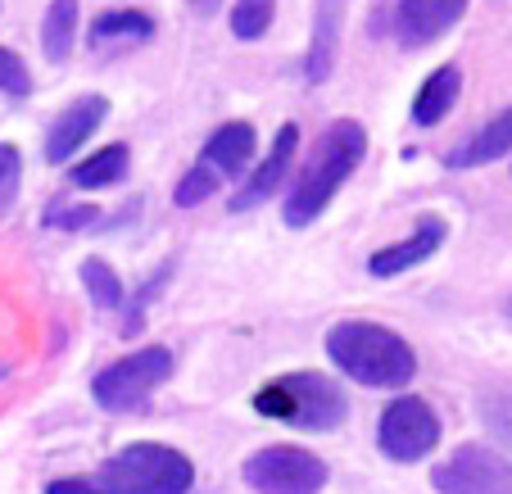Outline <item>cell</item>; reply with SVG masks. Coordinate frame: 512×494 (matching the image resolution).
I'll return each mask as SVG.
<instances>
[{
	"mask_svg": "<svg viewBox=\"0 0 512 494\" xmlns=\"http://www.w3.org/2000/svg\"><path fill=\"white\" fill-rule=\"evenodd\" d=\"M363 155H368V132H363V123L336 118V123L313 141L304 168L295 173V186L286 191V204H281L286 227H309L331 204V195L354 177V168L363 164Z\"/></svg>",
	"mask_w": 512,
	"mask_h": 494,
	"instance_id": "1",
	"label": "cell"
},
{
	"mask_svg": "<svg viewBox=\"0 0 512 494\" xmlns=\"http://www.w3.org/2000/svg\"><path fill=\"white\" fill-rule=\"evenodd\" d=\"M195 481V467L173 445H127L91 476H64L50 481L46 494H186Z\"/></svg>",
	"mask_w": 512,
	"mask_h": 494,
	"instance_id": "2",
	"label": "cell"
},
{
	"mask_svg": "<svg viewBox=\"0 0 512 494\" xmlns=\"http://www.w3.org/2000/svg\"><path fill=\"white\" fill-rule=\"evenodd\" d=\"M327 354L345 377L372 390H399L417 377V354L399 331L381 327V322H336L327 331Z\"/></svg>",
	"mask_w": 512,
	"mask_h": 494,
	"instance_id": "3",
	"label": "cell"
},
{
	"mask_svg": "<svg viewBox=\"0 0 512 494\" xmlns=\"http://www.w3.org/2000/svg\"><path fill=\"white\" fill-rule=\"evenodd\" d=\"M254 413L286 422L295 431H336L349 413L345 390L322 372H290L254 395Z\"/></svg>",
	"mask_w": 512,
	"mask_h": 494,
	"instance_id": "4",
	"label": "cell"
},
{
	"mask_svg": "<svg viewBox=\"0 0 512 494\" xmlns=\"http://www.w3.org/2000/svg\"><path fill=\"white\" fill-rule=\"evenodd\" d=\"M254 127L250 123H223L218 132L204 141L200 150V164L191 168V173L177 182L173 200L182 204V209H195V204H204L213 191H223V182H232L236 173H241L245 164L254 159Z\"/></svg>",
	"mask_w": 512,
	"mask_h": 494,
	"instance_id": "5",
	"label": "cell"
},
{
	"mask_svg": "<svg viewBox=\"0 0 512 494\" xmlns=\"http://www.w3.org/2000/svg\"><path fill=\"white\" fill-rule=\"evenodd\" d=\"M168 377H173V354H168L164 345H145V349H136V354H127V359L109 363L105 372H96L91 395H96V404L109 408V413H132V408L155 395Z\"/></svg>",
	"mask_w": 512,
	"mask_h": 494,
	"instance_id": "6",
	"label": "cell"
},
{
	"mask_svg": "<svg viewBox=\"0 0 512 494\" xmlns=\"http://www.w3.org/2000/svg\"><path fill=\"white\" fill-rule=\"evenodd\" d=\"M241 472L259 494H318L327 485V463L295 445L259 449L245 458Z\"/></svg>",
	"mask_w": 512,
	"mask_h": 494,
	"instance_id": "7",
	"label": "cell"
},
{
	"mask_svg": "<svg viewBox=\"0 0 512 494\" xmlns=\"http://www.w3.org/2000/svg\"><path fill=\"white\" fill-rule=\"evenodd\" d=\"M377 445L395 463H422L440 445V417H435V408L426 399L404 395L395 404H386V413H381Z\"/></svg>",
	"mask_w": 512,
	"mask_h": 494,
	"instance_id": "8",
	"label": "cell"
},
{
	"mask_svg": "<svg viewBox=\"0 0 512 494\" xmlns=\"http://www.w3.org/2000/svg\"><path fill=\"white\" fill-rule=\"evenodd\" d=\"M440 494H512V463L485 445H463L435 467Z\"/></svg>",
	"mask_w": 512,
	"mask_h": 494,
	"instance_id": "9",
	"label": "cell"
},
{
	"mask_svg": "<svg viewBox=\"0 0 512 494\" xmlns=\"http://www.w3.org/2000/svg\"><path fill=\"white\" fill-rule=\"evenodd\" d=\"M467 14V0H399L395 37L408 50H426Z\"/></svg>",
	"mask_w": 512,
	"mask_h": 494,
	"instance_id": "10",
	"label": "cell"
},
{
	"mask_svg": "<svg viewBox=\"0 0 512 494\" xmlns=\"http://www.w3.org/2000/svg\"><path fill=\"white\" fill-rule=\"evenodd\" d=\"M105 114H109L105 96H78L73 100L46 132V159L50 164H68V159L78 155L91 136H96V127L105 123Z\"/></svg>",
	"mask_w": 512,
	"mask_h": 494,
	"instance_id": "11",
	"label": "cell"
},
{
	"mask_svg": "<svg viewBox=\"0 0 512 494\" xmlns=\"http://www.w3.org/2000/svg\"><path fill=\"white\" fill-rule=\"evenodd\" d=\"M295 150H300V127H295V123L277 127V136H272V150L263 155V164L254 168L250 182H245L241 191L232 195V209H236V214H245V209H254V204H263L268 195L281 191L290 164H295Z\"/></svg>",
	"mask_w": 512,
	"mask_h": 494,
	"instance_id": "12",
	"label": "cell"
},
{
	"mask_svg": "<svg viewBox=\"0 0 512 494\" xmlns=\"http://www.w3.org/2000/svg\"><path fill=\"white\" fill-rule=\"evenodd\" d=\"M445 236H449V223H445V218H435V214L417 218V227L404 236V241L381 245V250L372 254V259H368V272H372V277H399V272H408V268H417V263L431 259V254L445 245Z\"/></svg>",
	"mask_w": 512,
	"mask_h": 494,
	"instance_id": "13",
	"label": "cell"
},
{
	"mask_svg": "<svg viewBox=\"0 0 512 494\" xmlns=\"http://www.w3.org/2000/svg\"><path fill=\"white\" fill-rule=\"evenodd\" d=\"M512 155V105L503 109V114H494L485 127H476L467 141H458L454 150L445 155L449 168H481V164H494V159Z\"/></svg>",
	"mask_w": 512,
	"mask_h": 494,
	"instance_id": "14",
	"label": "cell"
},
{
	"mask_svg": "<svg viewBox=\"0 0 512 494\" xmlns=\"http://www.w3.org/2000/svg\"><path fill=\"white\" fill-rule=\"evenodd\" d=\"M340 23H345V0H318L313 14V41H309V59H304V78L322 82L336 64V41H340Z\"/></svg>",
	"mask_w": 512,
	"mask_h": 494,
	"instance_id": "15",
	"label": "cell"
},
{
	"mask_svg": "<svg viewBox=\"0 0 512 494\" xmlns=\"http://www.w3.org/2000/svg\"><path fill=\"white\" fill-rule=\"evenodd\" d=\"M458 91H463V73H458L454 64H440L431 78L422 82V91H417V100H413V123H417V127H435L440 118L449 114V109L458 105Z\"/></svg>",
	"mask_w": 512,
	"mask_h": 494,
	"instance_id": "16",
	"label": "cell"
},
{
	"mask_svg": "<svg viewBox=\"0 0 512 494\" xmlns=\"http://www.w3.org/2000/svg\"><path fill=\"white\" fill-rule=\"evenodd\" d=\"M155 37V19L141 10H105L91 23V46H141Z\"/></svg>",
	"mask_w": 512,
	"mask_h": 494,
	"instance_id": "17",
	"label": "cell"
},
{
	"mask_svg": "<svg viewBox=\"0 0 512 494\" xmlns=\"http://www.w3.org/2000/svg\"><path fill=\"white\" fill-rule=\"evenodd\" d=\"M78 0H50L46 19H41V50L50 64H64L73 41H78Z\"/></svg>",
	"mask_w": 512,
	"mask_h": 494,
	"instance_id": "18",
	"label": "cell"
},
{
	"mask_svg": "<svg viewBox=\"0 0 512 494\" xmlns=\"http://www.w3.org/2000/svg\"><path fill=\"white\" fill-rule=\"evenodd\" d=\"M127 164H132V150L127 146H105L96 150V155H87L73 173H68V182L73 186H114L127 177Z\"/></svg>",
	"mask_w": 512,
	"mask_h": 494,
	"instance_id": "19",
	"label": "cell"
},
{
	"mask_svg": "<svg viewBox=\"0 0 512 494\" xmlns=\"http://www.w3.org/2000/svg\"><path fill=\"white\" fill-rule=\"evenodd\" d=\"M82 286H87V295L96 300V309H118V304H123V281H118V272L109 268L105 259L82 263Z\"/></svg>",
	"mask_w": 512,
	"mask_h": 494,
	"instance_id": "20",
	"label": "cell"
},
{
	"mask_svg": "<svg viewBox=\"0 0 512 494\" xmlns=\"http://www.w3.org/2000/svg\"><path fill=\"white\" fill-rule=\"evenodd\" d=\"M277 19V0H236L232 10V32L241 41H259Z\"/></svg>",
	"mask_w": 512,
	"mask_h": 494,
	"instance_id": "21",
	"label": "cell"
},
{
	"mask_svg": "<svg viewBox=\"0 0 512 494\" xmlns=\"http://www.w3.org/2000/svg\"><path fill=\"white\" fill-rule=\"evenodd\" d=\"M0 91H5V96H28L32 91L28 64H23L14 50H5V46H0Z\"/></svg>",
	"mask_w": 512,
	"mask_h": 494,
	"instance_id": "22",
	"label": "cell"
},
{
	"mask_svg": "<svg viewBox=\"0 0 512 494\" xmlns=\"http://www.w3.org/2000/svg\"><path fill=\"white\" fill-rule=\"evenodd\" d=\"M19 182H23V159L14 146H0V214L14 204L19 195Z\"/></svg>",
	"mask_w": 512,
	"mask_h": 494,
	"instance_id": "23",
	"label": "cell"
},
{
	"mask_svg": "<svg viewBox=\"0 0 512 494\" xmlns=\"http://www.w3.org/2000/svg\"><path fill=\"white\" fill-rule=\"evenodd\" d=\"M96 209H91V204H82V209H59L55 214V223H64V227H82V223H96Z\"/></svg>",
	"mask_w": 512,
	"mask_h": 494,
	"instance_id": "24",
	"label": "cell"
},
{
	"mask_svg": "<svg viewBox=\"0 0 512 494\" xmlns=\"http://www.w3.org/2000/svg\"><path fill=\"white\" fill-rule=\"evenodd\" d=\"M191 10L195 14H218L223 10V0H191Z\"/></svg>",
	"mask_w": 512,
	"mask_h": 494,
	"instance_id": "25",
	"label": "cell"
},
{
	"mask_svg": "<svg viewBox=\"0 0 512 494\" xmlns=\"http://www.w3.org/2000/svg\"><path fill=\"white\" fill-rule=\"evenodd\" d=\"M503 313H508V318H512V300H508V304H503Z\"/></svg>",
	"mask_w": 512,
	"mask_h": 494,
	"instance_id": "26",
	"label": "cell"
}]
</instances>
